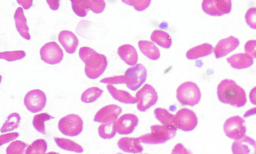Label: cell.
<instances>
[{
    "instance_id": "1",
    "label": "cell",
    "mask_w": 256,
    "mask_h": 154,
    "mask_svg": "<svg viewBox=\"0 0 256 154\" xmlns=\"http://www.w3.org/2000/svg\"><path fill=\"white\" fill-rule=\"evenodd\" d=\"M217 95L220 102L236 108L244 107L247 102L244 90L232 80L225 79L220 83Z\"/></svg>"
},
{
    "instance_id": "2",
    "label": "cell",
    "mask_w": 256,
    "mask_h": 154,
    "mask_svg": "<svg viewBox=\"0 0 256 154\" xmlns=\"http://www.w3.org/2000/svg\"><path fill=\"white\" fill-rule=\"evenodd\" d=\"M80 56L81 60L86 64V74L90 79L99 78L107 68L108 61L106 56L98 53L90 47H81Z\"/></svg>"
},
{
    "instance_id": "3",
    "label": "cell",
    "mask_w": 256,
    "mask_h": 154,
    "mask_svg": "<svg viewBox=\"0 0 256 154\" xmlns=\"http://www.w3.org/2000/svg\"><path fill=\"white\" fill-rule=\"evenodd\" d=\"M176 129L160 125L151 126V133L138 137L140 143L146 145H160L176 137Z\"/></svg>"
},
{
    "instance_id": "4",
    "label": "cell",
    "mask_w": 256,
    "mask_h": 154,
    "mask_svg": "<svg viewBox=\"0 0 256 154\" xmlns=\"http://www.w3.org/2000/svg\"><path fill=\"white\" fill-rule=\"evenodd\" d=\"M176 99L184 106L194 107L200 101V89L194 82L184 83L176 90Z\"/></svg>"
},
{
    "instance_id": "5",
    "label": "cell",
    "mask_w": 256,
    "mask_h": 154,
    "mask_svg": "<svg viewBox=\"0 0 256 154\" xmlns=\"http://www.w3.org/2000/svg\"><path fill=\"white\" fill-rule=\"evenodd\" d=\"M127 88L130 91H136L146 82L147 72L146 67L142 64H137L130 67L124 73Z\"/></svg>"
},
{
    "instance_id": "6",
    "label": "cell",
    "mask_w": 256,
    "mask_h": 154,
    "mask_svg": "<svg viewBox=\"0 0 256 154\" xmlns=\"http://www.w3.org/2000/svg\"><path fill=\"white\" fill-rule=\"evenodd\" d=\"M84 121L80 116L70 114L62 118L58 123V129L68 137L78 136L83 131Z\"/></svg>"
},
{
    "instance_id": "7",
    "label": "cell",
    "mask_w": 256,
    "mask_h": 154,
    "mask_svg": "<svg viewBox=\"0 0 256 154\" xmlns=\"http://www.w3.org/2000/svg\"><path fill=\"white\" fill-rule=\"evenodd\" d=\"M136 98L138 102V110L141 112H146L156 104L158 96L152 86L146 84L136 93Z\"/></svg>"
},
{
    "instance_id": "8",
    "label": "cell",
    "mask_w": 256,
    "mask_h": 154,
    "mask_svg": "<svg viewBox=\"0 0 256 154\" xmlns=\"http://www.w3.org/2000/svg\"><path fill=\"white\" fill-rule=\"evenodd\" d=\"M224 132L226 136L230 139H242L246 132L244 119L239 116H234L228 119L224 124Z\"/></svg>"
},
{
    "instance_id": "9",
    "label": "cell",
    "mask_w": 256,
    "mask_h": 154,
    "mask_svg": "<svg viewBox=\"0 0 256 154\" xmlns=\"http://www.w3.org/2000/svg\"><path fill=\"white\" fill-rule=\"evenodd\" d=\"M202 8L204 12L211 16H222L230 13L232 9L230 0H205Z\"/></svg>"
},
{
    "instance_id": "10",
    "label": "cell",
    "mask_w": 256,
    "mask_h": 154,
    "mask_svg": "<svg viewBox=\"0 0 256 154\" xmlns=\"http://www.w3.org/2000/svg\"><path fill=\"white\" fill-rule=\"evenodd\" d=\"M40 58L46 63L55 65L59 64L64 58V51L55 42H48L40 50Z\"/></svg>"
},
{
    "instance_id": "11",
    "label": "cell",
    "mask_w": 256,
    "mask_h": 154,
    "mask_svg": "<svg viewBox=\"0 0 256 154\" xmlns=\"http://www.w3.org/2000/svg\"><path fill=\"white\" fill-rule=\"evenodd\" d=\"M47 102L46 94L40 90L29 91L24 96V104L27 109L32 113H39L44 109Z\"/></svg>"
},
{
    "instance_id": "12",
    "label": "cell",
    "mask_w": 256,
    "mask_h": 154,
    "mask_svg": "<svg viewBox=\"0 0 256 154\" xmlns=\"http://www.w3.org/2000/svg\"><path fill=\"white\" fill-rule=\"evenodd\" d=\"M177 128L184 132L192 131L198 126V119L196 113L188 109H182L176 115Z\"/></svg>"
},
{
    "instance_id": "13",
    "label": "cell",
    "mask_w": 256,
    "mask_h": 154,
    "mask_svg": "<svg viewBox=\"0 0 256 154\" xmlns=\"http://www.w3.org/2000/svg\"><path fill=\"white\" fill-rule=\"evenodd\" d=\"M138 124V118L134 114H124L116 121L117 133L120 135L132 134Z\"/></svg>"
},
{
    "instance_id": "14",
    "label": "cell",
    "mask_w": 256,
    "mask_h": 154,
    "mask_svg": "<svg viewBox=\"0 0 256 154\" xmlns=\"http://www.w3.org/2000/svg\"><path fill=\"white\" fill-rule=\"evenodd\" d=\"M122 109L116 105H108L100 109L94 116V121L99 123L114 122L122 113Z\"/></svg>"
},
{
    "instance_id": "15",
    "label": "cell",
    "mask_w": 256,
    "mask_h": 154,
    "mask_svg": "<svg viewBox=\"0 0 256 154\" xmlns=\"http://www.w3.org/2000/svg\"><path fill=\"white\" fill-rule=\"evenodd\" d=\"M240 45L238 38L234 36H230L227 38L220 40L214 47V52L215 57L219 59L228 55L236 50Z\"/></svg>"
},
{
    "instance_id": "16",
    "label": "cell",
    "mask_w": 256,
    "mask_h": 154,
    "mask_svg": "<svg viewBox=\"0 0 256 154\" xmlns=\"http://www.w3.org/2000/svg\"><path fill=\"white\" fill-rule=\"evenodd\" d=\"M233 154H256V142L248 136L236 140L232 145Z\"/></svg>"
},
{
    "instance_id": "17",
    "label": "cell",
    "mask_w": 256,
    "mask_h": 154,
    "mask_svg": "<svg viewBox=\"0 0 256 154\" xmlns=\"http://www.w3.org/2000/svg\"><path fill=\"white\" fill-rule=\"evenodd\" d=\"M58 40L68 53L76 52L78 45V39L72 32L68 30L62 31L58 35Z\"/></svg>"
},
{
    "instance_id": "18",
    "label": "cell",
    "mask_w": 256,
    "mask_h": 154,
    "mask_svg": "<svg viewBox=\"0 0 256 154\" xmlns=\"http://www.w3.org/2000/svg\"><path fill=\"white\" fill-rule=\"evenodd\" d=\"M138 138L124 137L118 140L117 145L124 153L138 154L144 151Z\"/></svg>"
},
{
    "instance_id": "19",
    "label": "cell",
    "mask_w": 256,
    "mask_h": 154,
    "mask_svg": "<svg viewBox=\"0 0 256 154\" xmlns=\"http://www.w3.org/2000/svg\"><path fill=\"white\" fill-rule=\"evenodd\" d=\"M120 57L125 63L130 66H135L138 61V54L134 46L125 44L120 46L118 49Z\"/></svg>"
},
{
    "instance_id": "20",
    "label": "cell",
    "mask_w": 256,
    "mask_h": 154,
    "mask_svg": "<svg viewBox=\"0 0 256 154\" xmlns=\"http://www.w3.org/2000/svg\"><path fill=\"white\" fill-rule=\"evenodd\" d=\"M14 18L16 29L20 36L26 40H30L31 36L29 33V28L27 26V20L24 17V10L22 7H18L15 12Z\"/></svg>"
},
{
    "instance_id": "21",
    "label": "cell",
    "mask_w": 256,
    "mask_h": 154,
    "mask_svg": "<svg viewBox=\"0 0 256 154\" xmlns=\"http://www.w3.org/2000/svg\"><path fill=\"white\" fill-rule=\"evenodd\" d=\"M231 67L236 69L248 68L254 64L253 59L246 53L235 54L227 59Z\"/></svg>"
},
{
    "instance_id": "22",
    "label": "cell",
    "mask_w": 256,
    "mask_h": 154,
    "mask_svg": "<svg viewBox=\"0 0 256 154\" xmlns=\"http://www.w3.org/2000/svg\"><path fill=\"white\" fill-rule=\"evenodd\" d=\"M107 89L112 97L116 101L124 104H134L137 103L136 97H132L128 92L118 90L113 85H108Z\"/></svg>"
},
{
    "instance_id": "23",
    "label": "cell",
    "mask_w": 256,
    "mask_h": 154,
    "mask_svg": "<svg viewBox=\"0 0 256 154\" xmlns=\"http://www.w3.org/2000/svg\"><path fill=\"white\" fill-rule=\"evenodd\" d=\"M213 46L208 43L196 46L190 48L186 53V58L190 60L205 57L214 52Z\"/></svg>"
},
{
    "instance_id": "24",
    "label": "cell",
    "mask_w": 256,
    "mask_h": 154,
    "mask_svg": "<svg viewBox=\"0 0 256 154\" xmlns=\"http://www.w3.org/2000/svg\"><path fill=\"white\" fill-rule=\"evenodd\" d=\"M138 47L146 57L156 61L160 58V51L154 42L148 40H140L138 42Z\"/></svg>"
},
{
    "instance_id": "25",
    "label": "cell",
    "mask_w": 256,
    "mask_h": 154,
    "mask_svg": "<svg viewBox=\"0 0 256 154\" xmlns=\"http://www.w3.org/2000/svg\"><path fill=\"white\" fill-rule=\"evenodd\" d=\"M155 118L162 126L178 129L176 124V115L171 114L168 111L162 108H157L154 111Z\"/></svg>"
},
{
    "instance_id": "26",
    "label": "cell",
    "mask_w": 256,
    "mask_h": 154,
    "mask_svg": "<svg viewBox=\"0 0 256 154\" xmlns=\"http://www.w3.org/2000/svg\"><path fill=\"white\" fill-rule=\"evenodd\" d=\"M150 38L152 42L164 48H170L172 42L170 35L168 32L160 29H156L152 32Z\"/></svg>"
},
{
    "instance_id": "27",
    "label": "cell",
    "mask_w": 256,
    "mask_h": 154,
    "mask_svg": "<svg viewBox=\"0 0 256 154\" xmlns=\"http://www.w3.org/2000/svg\"><path fill=\"white\" fill-rule=\"evenodd\" d=\"M56 144L62 150L70 151L76 153H82L84 152L82 147L78 143L72 141V140L62 139V138H55L54 139Z\"/></svg>"
},
{
    "instance_id": "28",
    "label": "cell",
    "mask_w": 256,
    "mask_h": 154,
    "mask_svg": "<svg viewBox=\"0 0 256 154\" xmlns=\"http://www.w3.org/2000/svg\"><path fill=\"white\" fill-rule=\"evenodd\" d=\"M21 117L18 113H13L6 119L1 129L2 133H6L8 132L14 131L20 126Z\"/></svg>"
},
{
    "instance_id": "29",
    "label": "cell",
    "mask_w": 256,
    "mask_h": 154,
    "mask_svg": "<svg viewBox=\"0 0 256 154\" xmlns=\"http://www.w3.org/2000/svg\"><path fill=\"white\" fill-rule=\"evenodd\" d=\"M116 132V121L102 124L98 128V134L102 139L104 140L113 139Z\"/></svg>"
},
{
    "instance_id": "30",
    "label": "cell",
    "mask_w": 256,
    "mask_h": 154,
    "mask_svg": "<svg viewBox=\"0 0 256 154\" xmlns=\"http://www.w3.org/2000/svg\"><path fill=\"white\" fill-rule=\"evenodd\" d=\"M103 93V90L98 87H92L87 89L84 92L81 96V101L86 104H91V103L96 101L100 98Z\"/></svg>"
},
{
    "instance_id": "31",
    "label": "cell",
    "mask_w": 256,
    "mask_h": 154,
    "mask_svg": "<svg viewBox=\"0 0 256 154\" xmlns=\"http://www.w3.org/2000/svg\"><path fill=\"white\" fill-rule=\"evenodd\" d=\"M52 119H54V118L48 114V113H40V114L36 115L34 116V120H32V125H34V129L38 132L43 135H46L44 123L46 121L52 120Z\"/></svg>"
},
{
    "instance_id": "32",
    "label": "cell",
    "mask_w": 256,
    "mask_h": 154,
    "mask_svg": "<svg viewBox=\"0 0 256 154\" xmlns=\"http://www.w3.org/2000/svg\"><path fill=\"white\" fill-rule=\"evenodd\" d=\"M48 150V143L46 140L40 139L35 140L28 146L26 154H45Z\"/></svg>"
},
{
    "instance_id": "33",
    "label": "cell",
    "mask_w": 256,
    "mask_h": 154,
    "mask_svg": "<svg viewBox=\"0 0 256 154\" xmlns=\"http://www.w3.org/2000/svg\"><path fill=\"white\" fill-rule=\"evenodd\" d=\"M74 12L80 17H85L88 14L89 8L87 0H72Z\"/></svg>"
},
{
    "instance_id": "34",
    "label": "cell",
    "mask_w": 256,
    "mask_h": 154,
    "mask_svg": "<svg viewBox=\"0 0 256 154\" xmlns=\"http://www.w3.org/2000/svg\"><path fill=\"white\" fill-rule=\"evenodd\" d=\"M28 147V145L23 142H14L6 148V154H24Z\"/></svg>"
},
{
    "instance_id": "35",
    "label": "cell",
    "mask_w": 256,
    "mask_h": 154,
    "mask_svg": "<svg viewBox=\"0 0 256 154\" xmlns=\"http://www.w3.org/2000/svg\"><path fill=\"white\" fill-rule=\"evenodd\" d=\"M26 53L24 51H5L0 53V58L7 61L12 62L20 60L26 57Z\"/></svg>"
},
{
    "instance_id": "36",
    "label": "cell",
    "mask_w": 256,
    "mask_h": 154,
    "mask_svg": "<svg viewBox=\"0 0 256 154\" xmlns=\"http://www.w3.org/2000/svg\"><path fill=\"white\" fill-rule=\"evenodd\" d=\"M122 1L125 4L134 7V9L138 11H143L147 7H148L151 3L150 0H142V1L140 0H138V1H136V0H134V1L133 0H122Z\"/></svg>"
},
{
    "instance_id": "37",
    "label": "cell",
    "mask_w": 256,
    "mask_h": 154,
    "mask_svg": "<svg viewBox=\"0 0 256 154\" xmlns=\"http://www.w3.org/2000/svg\"><path fill=\"white\" fill-rule=\"evenodd\" d=\"M90 10L95 13H100L104 11L106 3L103 0H87Z\"/></svg>"
},
{
    "instance_id": "38",
    "label": "cell",
    "mask_w": 256,
    "mask_h": 154,
    "mask_svg": "<svg viewBox=\"0 0 256 154\" xmlns=\"http://www.w3.org/2000/svg\"><path fill=\"white\" fill-rule=\"evenodd\" d=\"M245 21L250 28L256 29V7L250 8L247 10Z\"/></svg>"
},
{
    "instance_id": "39",
    "label": "cell",
    "mask_w": 256,
    "mask_h": 154,
    "mask_svg": "<svg viewBox=\"0 0 256 154\" xmlns=\"http://www.w3.org/2000/svg\"><path fill=\"white\" fill-rule=\"evenodd\" d=\"M100 83L108 84V85H118V84H125L126 80H125L124 75H120V76H115L112 77H108L103 78L100 81Z\"/></svg>"
},
{
    "instance_id": "40",
    "label": "cell",
    "mask_w": 256,
    "mask_h": 154,
    "mask_svg": "<svg viewBox=\"0 0 256 154\" xmlns=\"http://www.w3.org/2000/svg\"><path fill=\"white\" fill-rule=\"evenodd\" d=\"M244 51L252 59L256 58V40H250L244 45Z\"/></svg>"
},
{
    "instance_id": "41",
    "label": "cell",
    "mask_w": 256,
    "mask_h": 154,
    "mask_svg": "<svg viewBox=\"0 0 256 154\" xmlns=\"http://www.w3.org/2000/svg\"><path fill=\"white\" fill-rule=\"evenodd\" d=\"M18 137L19 134L18 133V132H13V133L2 135H1V138H0V140H1L0 146L2 147V146L6 144V143L13 141V140L17 139Z\"/></svg>"
},
{
    "instance_id": "42",
    "label": "cell",
    "mask_w": 256,
    "mask_h": 154,
    "mask_svg": "<svg viewBox=\"0 0 256 154\" xmlns=\"http://www.w3.org/2000/svg\"><path fill=\"white\" fill-rule=\"evenodd\" d=\"M171 154H193L192 151L188 150L181 143H178L174 148Z\"/></svg>"
},
{
    "instance_id": "43",
    "label": "cell",
    "mask_w": 256,
    "mask_h": 154,
    "mask_svg": "<svg viewBox=\"0 0 256 154\" xmlns=\"http://www.w3.org/2000/svg\"><path fill=\"white\" fill-rule=\"evenodd\" d=\"M18 2L23 7L24 9H28L32 4V0H18Z\"/></svg>"
},
{
    "instance_id": "44",
    "label": "cell",
    "mask_w": 256,
    "mask_h": 154,
    "mask_svg": "<svg viewBox=\"0 0 256 154\" xmlns=\"http://www.w3.org/2000/svg\"><path fill=\"white\" fill-rule=\"evenodd\" d=\"M47 2L52 10H56L59 9L60 1L58 0H48Z\"/></svg>"
},
{
    "instance_id": "45",
    "label": "cell",
    "mask_w": 256,
    "mask_h": 154,
    "mask_svg": "<svg viewBox=\"0 0 256 154\" xmlns=\"http://www.w3.org/2000/svg\"><path fill=\"white\" fill-rule=\"evenodd\" d=\"M250 99L252 104L256 105V86L250 90Z\"/></svg>"
},
{
    "instance_id": "46",
    "label": "cell",
    "mask_w": 256,
    "mask_h": 154,
    "mask_svg": "<svg viewBox=\"0 0 256 154\" xmlns=\"http://www.w3.org/2000/svg\"><path fill=\"white\" fill-rule=\"evenodd\" d=\"M256 115V107L252 108V109L248 110L244 114V118H248L250 116H254Z\"/></svg>"
},
{
    "instance_id": "47",
    "label": "cell",
    "mask_w": 256,
    "mask_h": 154,
    "mask_svg": "<svg viewBox=\"0 0 256 154\" xmlns=\"http://www.w3.org/2000/svg\"><path fill=\"white\" fill-rule=\"evenodd\" d=\"M45 154H60L58 153H56V152H50V153Z\"/></svg>"
},
{
    "instance_id": "48",
    "label": "cell",
    "mask_w": 256,
    "mask_h": 154,
    "mask_svg": "<svg viewBox=\"0 0 256 154\" xmlns=\"http://www.w3.org/2000/svg\"></svg>"
}]
</instances>
